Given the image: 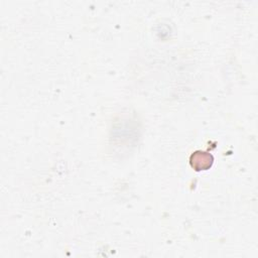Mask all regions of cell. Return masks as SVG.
Masks as SVG:
<instances>
[{"mask_svg": "<svg viewBox=\"0 0 258 258\" xmlns=\"http://www.w3.org/2000/svg\"><path fill=\"white\" fill-rule=\"evenodd\" d=\"M214 157L211 153L204 151H195L189 158V162L192 168L196 170H205L212 166Z\"/></svg>", "mask_w": 258, "mask_h": 258, "instance_id": "obj_1", "label": "cell"}]
</instances>
